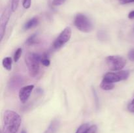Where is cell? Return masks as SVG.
<instances>
[{"label": "cell", "instance_id": "cell-1", "mask_svg": "<svg viewBox=\"0 0 134 133\" xmlns=\"http://www.w3.org/2000/svg\"><path fill=\"white\" fill-rule=\"evenodd\" d=\"M21 117L16 112L6 110L3 117V132L16 133L20 126Z\"/></svg>", "mask_w": 134, "mask_h": 133}, {"label": "cell", "instance_id": "cell-2", "mask_svg": "<svg viewBox=\"0 0 134 133\" xmlns=\"http://www.w3.org/2000/svg\"><path fill=\"white\" fill-rule=\"evenodd\" d=\"M41 56L35 53L29 52L25 56V62L31 77L36 76L39 72V63L41 61Z\"/></svg>", "mask_w": 134, "mask_h": 133}, {"label": "cell", "instance_id": "cell-3", "mask_svg": "<svg viewBox=\"0 0 134 133\" xmlns=\"http://www.w3.org/2000/svg\"><path fill=\"white\" fill-rule=\"evenodd\" d=\"M74 24L79 31L84 33H89L93 29L92 23L85 14H77L75 17Z\"/></svg>", "mask_w": 134, "mask_h": 133}, {"label": "cell", "instance_id": "cell-4", "mask_svg": "<svg viewBox=\"0 0 134 133\" xmlns=\"http://www.w3.org/2000/svg\"><path fill=\"white\" fill-rule=\"evenodd\" d=\"M106 63L111 70L119 71L124 67L126 60L122 56H110L106 58Z\"/></svg>", "mask_w": 134, "mask_h": 133}, {"label": "cell", "instance_id": "cell-5", "mask_svg": "<svg viewBox=\"0 0 134 133\" xmlns=\"http://www.w3.org/2000/svg\"><path fill=\"white\" fill-rule=\"evenodd\" d=\"M130 72L128 70H119L116 72H108L105 74L103 80L111 83H116L126 80L129 77Z\"/></svg>", "mask_w": 134, "mask_h": 133}, {"label": "cell", "instance_id": "cell-6", "mask_svg": "<svg viewBox=\"0 0 134 133\" xmlns=\"http://www.w3.org/2000/svg\"><path fill=\"white\" fill-rule=\"evenodd\" d=\"M71 37V29L70 27H67L62 31L57 39L53 43V47L56 49L61 48L65 43H68Z\"/></svg>", "mask_w": 134, "mask_h": 133}, {"label": "cell", "instance_id": "cell-7", "mask_svg": "<svg viewBox=\"0 0 134 133\" xmlns=\"http://www.w3.org/2000/svg\"><path fill=\"white\" fill-rule=\"evenodd\" d=\"M10 15V9L9 7H7L4 10L3 13H2L1 16V18H0V37H1V40L3 38L5 29H6L7 24L9 22Z\"/></svg>", "mask_w": 134, "mask_h": 133}, {"label": "cell", "instance_id": "cell-8", "mask_svg": "<svg viewBox=\"0 0 134 133\" xmlns=\"http://www.w3.org/2000/svg\"><path fill=\"white\" fill-rule=\"evenodd\" d=\"M34 88V85H29L22 87L19 91V98L21 102L25 104L28 100Z\"/></svg>", "mask_w": 134, "mask_h": 133}, {"label": "cell", "instance_id": "cell-9", "mask_svg": "<svg viewBox=\"0 0 134 133\" xmlns=\"http://www.w3.org/2000/svg\"><path fill=\"white\" fill-rule=\"evenodd\" d=\"M60 122L58 119H54L51 121L49 126L44 131V133H57L60 127Z\"/></svg>", "mask_w": 134, "mask_h": 133}, {"label": "cell", "instance_id": "cell-10", "mask_svg": "<svg viewBox=\"0 0 134 133\" xmlns=\"http://www.w3.org/2000/svg\"><path fill=\"white\" fill-rule=\"evenodd\" d=\"M39 24V20L36 17H34V18H31L30 20L27 21L26 23H25L24 26V28L25 30H28L30 29L33 28V27H35L37 25Z\"/></svg>", "mask_w": 134, "mask_h": 133}, {"label": "cell", "instance_id": "cell-11", "mask_svg": "<svg viewBox=\"0 0 134 133\" xmlns=\"http://www.w3.org/2000/svg\"><path fill=\"white\" fill-rule=\"evenodd\" d=\"M12 59L10 57H6L3 59L2 65L3 67L7 70L10 71L12 69Z\"/></svg>", "mask_w": 134, "mask_h": 133}, {"label": "cell", "instance_id": "cell-12", "mask_svg": "<svg viewBox=\"0 0 134 133\" xmlns=\"http://www.w3.org/2000/svg\"><path fill=\"white\" fill-rule=\"evenodd\" d=\"M115 87V85L113 83H111L109 82H107V81L103 80L100 84V87L103 90H106V91H108V90H111L114 88Z\"/></svg>", "mask_w": 134, "mask_h": 133}, {"label": "cell", "instance_id": "cell-13", "mask_svg": "<svg viewBox=\"0 0 134 133\" xmlns=\"http://www.w3.org/2000/svg\"><path fill=\"white\" fill-rule=\"evenodd\" d=\"M90 126V125L88 123L82 124L78 128L75 133H86V132L87 131V130Z\"/></svg>", "mask_w": 134, "mask_h": 133}, {"label": "cell", "instance_id": "cell-14", "mask_svg": "<svg viewBox=\"0 0 134 133\" xmlns=\"http://www.w3.org/2000/svg\"><path fill=\"white\" fill-rule=\"evenodd\" d=\"M35 38H36V35H31V37H30L28 38V39H27V40H26V44H27V45H33V44H35L36 43V39H35Z\"/></svg>", "mask_w": 134, "mask_h": 133}, {"label": "cell", "instance_id": "cell-15", "mask_svg": "<svg viewBox=\"0 0 134 133\" xmlns=\"http://www.w3.org/2000/svg\"><path fill=\"white\" fill-rule=\"evenodd\" d=\"M22 48H18V49L16 50L15 53H14V61H15V62H18L20 57L21 55H22Z\"/></svg>", "mask_w": 134, "mask_h": 133}, {"label": "cell", "instance_id": "cell-16", "mask_svg": "<svg viewBox=\"0 0 134 133\" xmlns=\"http://www.w3.org/2000/svg\"><path fill=\"white\" fill-rule=\"evenodd\" d=\"M18 3H19V0H12V4H11V9L12 11H15L16 10L17 7L18 6Z\"/></svg>", "mask_w": 134, "mask_h": 133}, {"label": "cell", "instance_id": "cell-17", "mask_svg": "<svg viewBox=\"0 0 134 133\" xmlns=\"http://www.w3.org/2000/svg\"><path fill=\"white\" fill-rule=\"evenodd\" d=\"M97 130H98V128L96 125H91L90 127L88 128V129L87 130V131L86 132V133H96Z\"/></svg>", "mask_w": 134, "mask_h": 133}, {"label": "cell", "instance_id": "cell-18", "mask_svg": "<svg viewBox=\"0 0 134 133\" xmlns=\"http://www.w3.org/2000/svg\"><path fill=\"white\" fill-rule=\"evenodd\" d=\"M31 0H24L23 3H22V5L24 9H27L30 7L31 6Z\"/></svg>", "mask_w": 134, "mask_h": 133}, {"label": "cell", "instance_id": "cell-19", "mask_svg": "<svg viewBox=\"0 0 134 133\" xmlns=\"http://www.w3.org/2000/svg\"><path fill=\"white\" fill-rule=\"evenodd\" d=\"M65 1V0H53V1H52V4H53V5H54V6H60V5L64 3Z\"/></svg>", "mask_w": 134, "mask_h": 133}, {"label": "cell", "instance_id": "cell-20", "mask_svg": "<svg viewBox=\"0 0 134 133\" xmlns=\"http://www.w3.org/2000/svg\"><path fill=\"white\" fill-rule=\"evenodd\" d=\"M41 62L42 65H44V66H48L50 65V64H51V61H50V60L47 58H43L41 59Z\"/></svg>", "mask_w": 134, "mask_h": 133}, {"label": "cell", "instance_id": "cell-21", "mask_svg": "<svg viewBox=\"0 0 134 133\" xmlns=\"http://www.w3.org/2000/svg\"><path fill=\"white\" fill-rule=\"evenodd\" d=\"M128 57L130 60H131V61H134V49L131 50L130 51L129 53H128Z\"/></svg>", "mask_w": 134, "mask_h": 133}, {"label": "cell", "instance_id": "cell-22", "mask_svg": "<svg viewBox=\"0 0 134 133\" xmlns=\"http://www.w3.org/2000/svg\"><path fill=\"white\" fill-rule=\"evenodd\" d=\"M128 110H129V111H130V112H134V99L131 102L130 104L128 105Z\"/></svg>", "mask_w": 134, "mask_h": 133}, {"label": "cell", "instance_id": "cell-23", "mask_svg": "<svg viewBox=\"0 0 134 133\" xmlns=\"http://www.w3.org/2000/svg\"><path fill=\"white\" fill-rule=\"evenodd\" d=\"M128 18L130 19H133V18H134V10L129 13V14H128Z\"/></svg>", "mask_w": 134, "mask_h": 133}, {"label": "cell", "instance_id": "cell-24", "mask_svg": "<svg viewBox=\"0 0 134 133\" xmlns=\"http://www.w3.org/2000/svg\"><path fill=\"white\" fill-rule=\"evenodd\" d=\"M21 133H27V132H26V131L25 130H22V132H21Z\"/></svg>", "mask_w": 134, "mask_h": 133}]
</instances>
